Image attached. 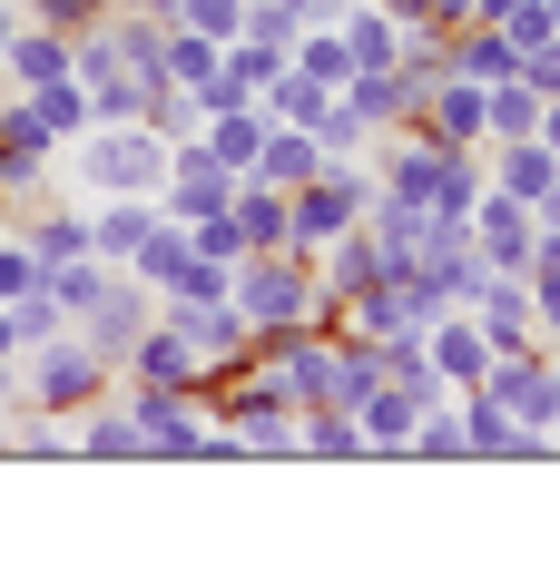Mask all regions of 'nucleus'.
<instances>
[{
    "label": "nucleus",
    "mask_w": 560,
    "mask_h": 570,
    "mask_svg": "<svg viewBox=\"0 0 560 570\" xmlns=\"http://www.w3.org/2000/svg\"><path fill=\"white\" fill-rule=\"evenodd\" d=\"M226 305L246 315V335H266V325H315V305H325L315 256H295V246H256V256H236Z\"/></svg>",
    "instance_id": "1"
},
{
    "label": "nucleus",
    "mask_w": 560,
    "mask_h": 570,
    "mask_svg": "<svg viewBox=\"0 0 560 570\" xmlns=\"http://www.w3.org/2000/svg\"><path fill=\"white\" fill-rule=\"evenodd\" d=\"M118 10H138V20H177V0H118Z\"/></svg>",
    "instance_id": "36"
},
{
    "label": "nucleus",
    "mask_w": 560,
    "mask_h": 570,
    "mask_svg": "<svg viewBox=\"0 0 560 570\" xmlns=\"http://www.w3.org/2000/svg\"><path fill=\"white\" fill-rule=\"evenodd\" d=\"M413 128H433L443 148H482V79H433V99H423V118Z\"/></svg>",
    "instance_id": "13"
},
{
    "label": "nucleus",
    "mask_w": 560,
    "mask_h": 570,
    "mask_svg": "<svg viewBox=\"0 0 560 570\" xmlns=\"http://www.w3.org/2000/svg\"><path fill=\"white\" fill-rule=\"evenodd\" d=\"M177 30H197V40H236V30H246V0H177Z\"/></svg>",
    "instance_id": "30"
},
{
    "label": "nucleus",
    "mask_w": 560,
    "mask_h": 570,
    "mask_svg": "<svg viewBox=\"0 0 560 570\" xmlns=\"http://www.w3.org/2000/svg\"><path fill=\"white\" fill-rule=\"evenodd\" d=\"M521 79H531L541 99H560V40H541V50H521Z\"/></svg>",
    "instance_id": "35"
},
{
    "label": "nucleus",
    "mask_w": 560,
    "mask_h": 570,
    "mask_svg": "<svg viewBox=\"0 0 560 570\" xmlns=\"http://www.w3.org/2000/svg\"><path fill=\"white\" fill-rule=\"evenodd\" d=\"M20 99L40 109V128H50L59 148H69L79 128H89V89H79V79H50V89H20Z\"/></svg>",
    "instance_id": "27"
},
{
    "label": "nucleus",
    "mask_w": 560,
    "mask_h": 570,
    "mask_svg": "<svg viewBox=\"0 0 560 570\" xmlns=\"http://www.w3.org/2000/svg\"><path fill=\"white\" fill-rule=\"evenodd\" d=\"M30 285H40V256H30V236L0 227V305H10V295H30Z\"/></svg>",
    "instance_id": "32"
},
{
    "label": "nucleus",
    "mask_w": 560,
    "mask_h": 570,
    "mask_svg": "<svg viewBox=\"0 0 560 570\" xmlns=\"http://www.w3.org/2000/svg\"><path fill=\"white\" fill-rule=\"evenodd\" d=\"M226 79H236V89H246V99H256V89H266V79H276L285 69V40H256V30H236V40H226V59H217Z\"/></svg>",
    "instance_id": "26"
},
{
    "label": "nucleus",
    "mask_w": 560,
    "mask_h": 570,
    "mask_svg": "<svg viewBox=\"0 0 560 570\" xmlns=\"http://www.w3.org/2000/svg\"><path fill=\"white\" fill-rule=\"evenodd\" d=\"M344 50H354V69H393L403 59V20H393L384 0H344Z\"/></svg>",
    "instance_id": "16"
},
{
    "label": "nucleus",
    "mask_w": 560,
    "mask_h": 570,
    "mask_svg": "<svg viewBox=\"0 0 560 570\" xmlns=\"http://www.w3.org/2000/svg\"><path fill=\"white\" fill-rule=\"evenodd\" d=\"M118 413L138 423V453L148 462H197V443H207L197 384H138V374H128V403H118Z\"/></svg>",
    "instance_id": "4"
},
{
    "label": "nucleus",
    "mask_w": 560,
    "mask_h": 570,
    "mask_svg": "<svg viewBox=\"0 0 560 570\" xmlns=\"http://www.w3.org/2000/svg\"><path fill=\"white\" fill-rule=\"evenodd\" d=\"M217 40H197V30H177L168 20V59H158V69H168V89H207V79H217Z\"/></svg>",
    "instance_id": "28"
},
{
    "label": "nucleus",
    "mask_w": 560,
    "mask_h": 570,
    "mask_svg": "<svg viewBox=\"0 0 560 570\" xmlns=\"http://www.w3.org/2000/svg\"><path fill=\"white\" fill-rule=\"evenodd\" d=\"M0 168L20 177V197H40V187H50V168H59V138L40 128V109H30L20 89L0 99Z\"/></svg>",
    "instance_id": "10"
},
{
    "label": "nucleus",
    "mask_w": 560,
    "mask_h": 570,
    "mask_svg": "<svg viewBox=\"0 0 560 570\" xmlns=\"http://www.w3.org/2000/svg\"><path fill=\"white\" fill-rule=\"evenodd\" d=\"M10 207H20V177L0 168V227H10Z\"/></svg>",
    "instance_id": "37"
},
{
    "label": "nucleus",
    "mask_w": 560,
    "mask_h": 570,
    "mask_svg": "<svg viewBox=\"0 0 560 570\" xmlns=\"http://www.w3.org/2000/svg\"><path fill=\"white\" fill-rule=\"evenodd\" d=\"M305 128H315V148H325V158H364V148H374V128L344 109V89H335V99H325L315 118H305Z\"/></svg>",
    "instance_id": "29"
},
{
    "label": "nucleus",
    "mask_w": 560,
    "mask_h": 570,
    "mask_svg": "<svg viewBox=\"0 0 560 570\" xmlns=\"http://www.w3.org/2000/svg\"><path fill=\"white\" fill-rule=\"evenodd\" d=\"M158 227V197H89V256L99 266H128Z\"/></svg>",
    "instance_id": "11"
},
{
    "label": "nucleus",
    "mask_w": 560,
    "mask_h": 570,
    "mask_svg": "<svg viewBox=\"0 0 560 570\" xmlns=\"http://www.w3.org/2000/svg\"><path fill=\"white\" fill-rule=\"evenodd\" d=\"M462 315L482 325L492 344H541V315H531V276H502V266H482V276L462 285Z\"/></svg>",
    "instance_id": "9"
},
{
    "label": "nucleus",
    "mask_w": 560,
    "mask_h": 570,
    "mask_svg": "<svg viewBox=\"0 0 560 570\" xmlns=\"http://www.w3.org/2000/svg\"><path fill=\"white\" fill-rule=\"evenodd\" d=\"M10 10H30V0H10Z\"/></svg>",
    "instance_id": "43"
},
{
    "label": "nucleus",
    "mask_w": 560,
    "mask_h": 570,
    "mask_svg": "<svg viewBox=\"0 0 560 570\" xmlns=\"http://www.w3.org/2000/svg\"><path fill=\"white\" fill-rule=\"evenodd\" d=\"M403 462H472V443H462V413H452V394L413 423V443H403Z\"/></svg>",
    "instance_id": "24"
},
{
    "label": "nucleus",
    "mask_w": 560,
    "mask_h": 570,
    "mask_svg": "<svg viewBox=\"0 0 560 570\" xmlns=\"http://www.w3.org/2000/svg\"><path fill=\"white\" fill-rule=\"evenodd\" d=\"M197 138H207L226 168L246 177V168H256V148H266V109H256V99H236V109H217L207 128H197Z\"/></svg>",
    "instance_id": "21"
},
{
    "label": "nucleus",
    "mask_w": 560,
    "mask_h": 570,
    "mask_svg": "<svg viewBox=\"0 0 560 570\" xmlns=\"http://www.w3.org/2000/svg\"><path fill=\"white\" fill-rule=\"evenodd\" d=\"M226 197H236V168H226L207 138H177V148H168V177H158V217L197 227V217H217Z\"/></svg>",
    "instance_id": "7"
},
{
    "label": "nucleus",
    "mask_w": 560,
    "mask_h": 570,
    "mask_svg": "<svg viewBox=\"0 0 560 570\" xmlns=\"http://www.w3.org/2000/svg\"><path fill=\"white\" fill-rule=\"evenodd\" d=\"M521 50H541V40H560V20H551V0H511V20H502Z\"/></svg>",
    "instance_id": "33"
},
{
    "label": "nucleus",
    "mask_w": 560,
    "mask_h": 570,
    "mask_svg": "<svg viewBox=\"0 0 560 570\" xmlns=\"http://www.w3.org/2000/svg\"><path fill=\"white\" fill-rule=\"evenodd\" d=\"M423 354H433V374H443V384H482V364H492V335H482L462 305H443V315L423 325Z\"/></svg>",
    "instance_id": "12"
},
{
    "label": "nucleus",
    "mask_w": 560,
    "mask_h": 570,
    "mask_svg": "<svg viewBox=\"0 0 560 570\" xmlns=\"http://www.w3.org/2000/svg\"><path fill=\"white\" fill-rule=\"evenodd\" d=\"M364 197H374V168H364V158H325L305 187H285V246H295V256H325V246L364 217Z\"/></svg>",
    "instance_id": "2"
},
{
    "label": "nucleus",
    "mask_w": 560,
    "mask_h": 570,
    "mask_svg": "<svg viewBox=\"0 0 560 570\" xmlns=\"http://www.w3.org/2000/svg\"><path fill=\"white\" fill-rule=\"evenodd\" d=\"M20 236H30V256H40V266H59V256H89V207H69V197L50 187V207H40Z\"/></svg>",
    "instance_id": "19"
},
{
    "label": "nucleus",
    "mask_w": 560,
    "mask_h": 570,
    "mask_svg": "<svg viewBox=\"0 0 560 570\" xmlns=\"http://www.w3.org/2000/svg\"><path fill=\"white\" fill-rule=\"evenodd\" d=\"M50 335H69V305H59L50 285H30V295H10V344L30 354V344H50Z\"/></svg>",
    "instance_id": "25"
},
{
    "label": "nucleus",
    "mask_w": 560,
    "mask_h": 570,
    "mask_svg": "<svg viewBox=\"0 0 560 570\" xmlns=\"http://www.w3.org/2000/svg\"><path fill=\"white\" fill-rule=\"evenodd\" d=\"M531 315H541V344L560 335V266H531Z\"/></svg>",
    "instance_id": "34"
},
{
    "label": "nucleus",
    "mask_w": 560,
    "mask_h": 570,
    "mask_svg": "<svg viewBox=\"0 0 560 570\" xmlns=\"http://www.w3.org/2000/svg\"><path fill=\"white\" fill-rule=\"evenodd\" d=\"M472 20H511V0H472Z\"/></svg>",
    "instance_id": "40"
},
{
    "label": "nucleus",
    "mask_w": 560,
    "mask_h": 570,
    "mask_svg": "<svg viewBox=\"0 0 560 570\" xmlns=\"http://www.w3.org/2000/svg\"><path fill=\"white\" fill-rule=\"evenodd\" d=\"M0 69H10V89H50V79H69V30L20 20V30H10V50H0Z\"/></svg>",
    "instance_id": "15"
},
{
    "label": "nucleus",
    "mask_w": 560,
    "mask_h": 570,
    "mask_svg": "<svg viewBox=\"0 0 560 570\" xmlns=\"http://www.w3.org/2000/svg\"><path fill=\"white\" fill-rule=\"evenodd\" d=\"M109 10H118V0H30V20H40V30H69V40H79V30H99Z\"/></svg>",
    "instance_id": "31"
},
{
    "label": "nucleus",
    "mask_w": 560,
    "mask_h": 570,
    "mask_svg": "<svg viewBox=\"0 0 560 570\" xmlns=\"http://www.w3.org/2000/svg\"><path fill=\"white\" fill-rule=\"evenodd\" d=\"M0 364H20V344H10V305H0Z\"/></svg>",
    "instance_id": "39"
},
{
    "label": "nucleus",
    "mask_w": 560,
    "mask_h": 570,
    "mask_svg": "<svg viewBox=\"0 0 560 570\" xmlns=\"http://www.w3.org/2000/svg\"><path fill=\"white\" fill-rule=\"evenodd\" d=\"M295 453H315V462H364V433H354V413H335V403H305V413H295Z\"/></svg>",
    "instance_id": "20"
},
{
    "label": "nucleus",
    "mask_w": 560,
    "mask_h": 570,
    "mask_svg": "<svg viewBox=\"0 0 560 570\" xmlns=\"http://www.w3.org/2000/svg\"><path fill=\"white\" fill-rule=\"evenodd\" d=\"M531 246H541V217L521 197H502V187H482L472 197V256L502 266V276H531Z\"/></svg>",
    "instance_id": "8"
},
{
    "label": "nucleus",
    "mask_w": 560,
    "mask_h": 570,
    "mask_svg": "<svg viewBox=\"0 0 560 570\" xmlns=\"http://www.w3.org/2000/svg\"><path fill=\"white\" fill-rule=\"evenodd\" d=\"M69 453L79 462H148L138 453V423H128V413H99V403H89V423L69 433Z\"/></svg>",
    "instance_id": "23"
},
{
    "label": "nucleus",
    "mask_w": 560,
    "mask_h": 570,
    "mask_svg": "<svg viewBox=\"0 0 560 570\" xmlns=\"http://www.w3.org/2000/svg\"><path fill=\"white\" fill-rule=\"evenodd\" d=\"M482 394L502 403L521 433H551L560 413V374H551V344H492V364H482Z\"/></svg>",
    "instance_id": "5"
},
{
    "label": "nucleus",
    "mask_w": 560,
    "mask_h": 570,
    "mask_svg": "<svg viewBox=\"0 0 560 570\" xmlns=\"http://www.w3.org/2000/svg\"><path fill=\"white\" fill-rule=\"evenodd\" d=\"M452 413H462V443H472V462H511L521 423H511V413L482 394V384H452Z\"/></svg>",
    "instance_id": "17"
},
{
    "label": "nucleus",
    "mask_w": 560,
    "mask_h": 570,
    "mask_svg": "<svg viewBox=\"0 0 560 570\" xmlns=\"http://www.w3.org/2000/svg\"><path fill=\"white\" fill-rule=\"evenodd\" d=\"M0 99H10V69H0Z\"/></svg>",
    "instance_id": "42"
},
{
    "label": "nucleus",
    "mask_w": 560,
    "mask_h": 570,
    "mask_svg": "<svg viewBox=\"0 0 560 570\" xmlns=\"http://www.w3.org/2000/svg\"><path fill=\"white\" fill-rule=\"evenodd\" d=\"M148 325H158V285H138L128 266H109V285H99V295L69 315V335H79V344H99L109 364H118V354H128L138 335H148Z\"/></svg>",
    "instance_id": "6"
},
{
    "label": "nucleus",
    "mask_w": 560,
    "mask_h": 570,
    "mask_svg": "<svg viewBox=\"0 0 560 570\" xmlns=\"http://www.w3.org/2000/svg\"><path fill=\"white\" fill-rule=\"evenodd\" d=\"M118 374H138V384H197V374H207V354H197L187 335H168V325H148V335L118 354Z\"/></svg>",
    "instance_id": "14"
},
{
    "label": "nucleus",
    "mask_w": 560,
    "mask_h": 570,
    "mask_svg": "<svg viewBox=\"0 0 560 570\" xmlns=\"http://www.w3.org/2000/svg\"><path fill=\"white\" fill-rule=\"evenodd\" d=\"M109 384H118V364L99 354V344H79V335H50V344H30V413L40 423H79L89 403H109Z\"/></svg>",
    "instance_id": "3"
},
{
    "label": "nucleus",
    "mask_w": 560,
    "mask_h": 570,
    "mask_svg": "<svg viewBox=\"0 0 560 570\" xmlns=\"http://www.w3.org/2000/svg\"><path fill=\"white\" fill-rule=\"evenodd\" d=\"M541 138H551V148H560V99H541Z\"/></svg>",
    "instance_id": "38"
},
{
    "label": "nucleus",
    "mask_w": 560,
    "mask_h": 570,
    "mask_svg": "<svg viewBox=\"0 0 560 570\" xmlns=\"http://www.w3.org/2000/svg\"><path fill=\"white\" fill-rule=\"evenodd\" d=\"M285 59H295L305 79H325V89H344V79H354V50H344V30H335V20L295 30V40H285Z\"/></svg>",
    "instance_id": "22"
},
{
    "label": "nucleus",
    "mask_w": 560,
    "mask_h": 570,
    "mask_svg": "<svg viewBox=\"0 0 560 570\" xmlns=\"http://www.w3.org/2000/svg\"><path fill=\"white\" fill-rule=\"evenodd\" d=\"M551 374H560V335H551Z\"/></svg>",
    "instance_id": "41"
},
{
    "label": "nucleus",
    "mask_w": 560,
    "mask_h": 570,
    "mask_svg": "<svg viewBox=\"0 0 560 570\" xmlns=\"http://www.w3.org/2000/svg\"><path fill=\"white\" fill-rule=\"evenodd\" d=\"M325 168V148H315V128H285V118H266V148H256V168L266 187H305V177Z\"/></svg>",
    "instance_id": "18"
}]
</instances>
